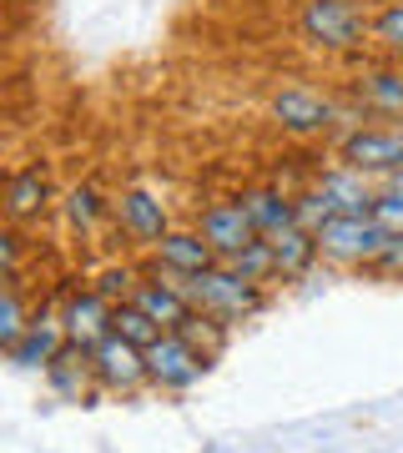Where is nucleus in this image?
I'll use <instances>...</instances> for the list:
<instances>
[{"instance_id":"obj_3","label":"nucleus","mask_w":403,"mask_h":453,"mask_svg":"<svg viewBox=\"0 0 403 453\" xmlns=\"http://www.w3.org/2000/svg\"><path fill=\"white\" fill-rule=\"evenodd\" d=\"M217 357H207L202 348L182 338V333H161L151 348H146V383L161 393H187L192 383H202L212 372Z\"/></svg>"},{"instance_id":"obj_13","label":"nucleus","mask_w":403,"mask_h":453,"mask_svg":"<svg viewBox=\"0 0 403 453\" xmlns=\"http://www.w3.org/2000/svg\"><path fill=\"white\" fill-rule=\"evenodd\" d=\"M46 383H50V393H56V398H66V403H81V398L91 393V383H97L91 348H86V342H66L61 353L50 357Z\"/></svg>"},{"instance_id":"obj_27","label":"nucleus","mask_w":403,"mask_h":453,"mask_svg":"<svg viewBox=\"0 0 403 453\" xmlns=\"http://www.w3.org/2000/svg\"><path fill=\"white\" fill-rule=\"evenodd\" d=\"M328 217H338V211H333V202H328V196H322L318 187H307V192L298 196V226L318 232V226L328 222Z\"/></svg>"},{"instance_id":"obj_20","label":"nucleus","mask_w":403,"mask_h":453,"mask_svg":"<svg viewBox=\"0 0 403 453\" xmlns=\"http://www.w3.org/2000/svg\"><path fill=\"white\" fill-rule=\"evenodd\" d=\"M112 333H116V338H127V342H136V348H151L167 327H161L157 318L131 297V303H116V308H112Z\"/></svg>"},{"instance_id":"obj_22","label":"nucleus","mask_w":403,"mask_h":453,"mask_svg":"<svg viewBox=\"0 0 403 453\" xmlns=\"http://www.w3.org/2000/svg\"><path fill=\"white\" fill-rule=\"evenodd\" d=\"M227 267H232V273H242L247 282H258V288L277 282V257H273V242H267V237H258L252 247H242L237 257H227Z\"/></svg>"},{"instance_id":"obj_26","label":"nucleus","mask_w":403,"mask_h":453,"mask_svg":"<svg viewBox=\"0 0 403 453\" xmlns=\"http://www.w3.org/2000/svg\"><path fill=\"white\" fill-rule=\"evenodd\" d=\"M136 288H142V277L131 273V267H106V273L97 277V292L112 303V308H116V303H131Z\"/></svg>"},{"instance_id":"obj_9","label":"nucleus","mask_w":403,"mask_h":453,"mask_svg":"<svg viewBox=\"0 0 403 453\" xmlns=\"http://www.w3.org/2000/svg\"><path fill=\"white\" fill-rule=\"evenodd\" d=\"M202 237L212 242V252L217 257H237L242 247H252L258 242V226H252V217H247V207H242V196L237 202H212L207 211H202V226H197Z\"/></svg>"},{"instance_id":"obj_7","label":"nucleus","mask_w":403,"mask_h":453,"mask_svg":"<svg viewBox=\"0 0 403 453\" xmlns=\"http://www.w3.org/2000/svg\"><path fill=\"white\" fill-rule=\"evenodd\" d=\"M91 368H97V388L131 393V388H142L146 383V348H136V342L106 333V338L91 348Z\"/></svg>"},{"instance_id":"obj_12","label":"nucleus","mask_w":403,"mask_h":453,"mask_svg":"<svg viewBox=\"0 0 403 453\" xmlns=\"http://www.w3.org/2000/svg\"><path fill=\"white\" fill-rule=\"evenodd\" d=\"M313 187L333 202V211H348V217H373V202L384 192V187H373V177H363V172H353V166H343V162L328 166Z\"/></svg>"},{"instance_id":"obj_29","label":"nucleus","mask_w":403,"mask_h":453,"mask_svg":"<svg viewBox=\"0 0 403 453\" xmlns=\"http://www.w3.org/2000/svg\"><path fill=\"white\" fill-rule=\"evenodd\" d=\"M368 273H373V277H393V282H403V237H388L384 252L368 262Z\"/></svg>"},{"instance_id":"obj_10","label":"nucleus","mask_w":403,"mask_h":453,"mask_svg":"<svg viewBox=\"0 0 403 453\" xmlns=\"http://www.w3.org/2000/svg\"><path fill=\"white\" fill-rule=\"evenodd\" d=\"M66 348V323H61V308H41L31 318V327L20 333L16 348H5V357L16 363V368H50V357Z\"/></svg>"},{"instance_id":"obj_23","label":"nucleus","mask_w":403,"mask_h":453,"mask_svg":"<svg viewBox=\"0 0 403 453\" xmlns=\"http://www.w3.org/2000/svg\"><path fill=\"white\" fill-rule=\"evenodd\" d=\"M66 222L76 226V232H91V226L101 222V211L112 207V202H101V192L97 187H91V181H81V187H71V192H66Z\"/></svg>"},{"instance_id":"obj_5","label":"nucleus","mask_w":403,"mask_h":453,"mask_svg":"<svg viewBox=\"0 0 403 453\" xmlns=\"http://www.w3.org/2000/svg\"><path fill=\"white\" fill-rule=\"evenodd\" d=\"M388 232L373 217H348V211H338V217H328V222L318 226V247L328 262H343V267H368L378 252H384Z\"/></svg>"},{"instance_id":"obj_31","label":"nucleus","mask_w":403,"mask_h":453,"mask_svg":"<svg viewBox=\"0 0 403 453\" xmlns=\"http://www.w3.org/2000/svg\"><path fill=\"white\" fill-rule=\"evenodd\" d=\"M399 127H403V121H399Z\"/></svg>"},{"instance_id":"obj_8","label":"nucleus","mask_w":403,"mask_h":453,"mask_svg":"<svg viewBox=\"0 0 403 453\" xmlns=\"http://www.w3.org/2000/svg\"><path fill=\"white\" fill-rule=\"evenodd\" d=\"M116 222H121V232H127L131 242H146L157 247L167 232H172V222H167V202H161L157 192H142V187H127V192L112 202Z\"/></svg>"},{"instance_id":"obj_14","label":"nucleus","mask_w":403,"mask_h":453,"mask_svg":"<svg viewBox=\"0 0 403 453\" xmlns=\"http://www.w3.org/2000/svg\"><path fill=\"white\" fill-rule=\"evenodd\" d=\"M61 323H66V342H86V348H97V342L112 333V303H106L97 288H86L61 308Z\"/></svg>"},{"instance_id":"obj_15","label":"nucleus","mask_w":403,"mask_h":453,"mask_svg":"<svg viewBox=\"0 0 403 453\" xmlns=\"http://www.w3.org/2000/svg\"><path fill=\"white\" fill-rule=\"evenodd\" d=\"M46 207H50V177H46V166H41V162L20 166L16 177L5 181V211H11V222H31V217H41Z\"/></svg>"},{"instance_id":"obj_4","label":"nucleus","mask_w":403,"mask_h":453,"mask_svg":"<svg viewBox=\"0 0 403 453\" xmlns=\"http://www.w3.org/2000/svg\"><path fill=\"white\" fill-rule=\"evenodd\" d=\"M338 162L363 177H393L403 172V127H353L338 136Z\"/></svg>"},{"instance_id":"obj_25","label":"nucleus","mask_w":403,"mask_h":453,"mask_svg":"<svg viewBox=\"0 0 403 453\" xmlns=\"http://www.w3.org/2000/svg\"><path fill=\"white\" fill-rule=\"evenodd\" d=\"M373 46L403 65V5H399V0H388L384 11L373 16Z\"/></svg>"},{"instance_id":"obj_11","label":"nucleus","mask_w":403,"mask_h":453,"mask_svg":"<svg viewBox=\"0 0 403 453\" xmlns=\"http://www.w3.org/2000/svg\"><path fill=\"white\" fill-rule=\"evenodd\" d=\"M151 252H157V273L161 277H197V273H207V267L222 262L202 232H167Z\"/></svg>"},{"instance_id":"obj_2","label":"nucleus","mask_w":403,"mask_h":453,"mask_svg":"<svg viewBox=\"0 0 403 453\" xmlns=\"http://www.w3.org/2000/svg\"><path fill=\"white\" fill-rule=\"evenodd\" d=\"M298 31L307 46L328 50V56H348V50H363L373 41V20L358 0H307Z\"/></svg>"},{"instance_id":"obj_17","label":"nucleus","mask_w":403,"mask_h":453,"mask_svg":"<svg viewBox=\"0 0 403 453\" xmlns=\"http://www.w3.org/2000/svg\"><path fill=\"white\" fill-rule=\"evenodd\" d=\"M242 207L258 226V237H277V232L298 226V196H288L283 187H258V192L242 196Z\"/></svg>"},{"instance_id":"obj_30","label":"nucleus","mask_w":403,"mask_h":453,"mask_svg":"<svg viewBox=\"0 0 403 453\" xmlns=\"http://www.w3.org/2000/svg\"><path fill=\"white\" fill-rule=\"evenodd\" d=\"M384 187H388V192H399V196H403V172H393V177H384Z\"/></svg>"},{"instance_id":"obj_32","label":"nucleus","mask_w":403,"mask_h":453,"mask_svg":"<svg viewBox=\"0 0 403 453\" xmlns=\"http://www.w3.org/2000/svg\"><path fill=\"white\" fill-rule=\"evenodd\" d=\"M399 5H403V0H399Z\"/></svg>"},{"instance_id":"obj_6","label":"nucleus","mask_w":403,"mask_h":453,"mask_svg":"<svg viewBox=\"0 0 403 453\" xmlns=\"http://www.w3.org/2000/svg\"><path fill=\"white\" fill-rule=\"evenodd\" d=\"M273 121L292 136H322V131L338 127V101L318 96L307 86H283L273 96Z\"/></svg>"},{"instance_id":"obj_18","label":"nucleus","mask_w":403,"mask_h":453,"mask_svg":"<svg viewBox=\"0 0 403 453\" xmlns=\"http://www.w3.org/2000/svg\"><path fill=\"white\" fill-rule=\"evenodd\" d=\"M136 303H142V308L151 312L167 333H172V327H182V318L192 312V297L182 292V282H177V277H161V273L146 277L142 288H136Z\"/></svg>"},{"instance_id":"obj_16","label":"nucleus","mask_w":403,"mask_h":453,"mask_svg":"<svg viewBox=\"0 0 403 453\" xmlns=\"http://www.w3.org/2000/svg\"><path fill=\"white\" fill-rule=\"evenodd\" d=\"M358 101L368 106V116H388L403 121V65H373L358 76Z\"/></svg>"},{"instance_id":"obj_19","label":"nucleus","mask_w":403,"mask_h":453,"mask_svg":"<svg viewBox=\"0 0 403 453\" xmlns=\"http://www.w3.org/2000/svg\"><path fill=\"white\" fill-rule=\"evenodd\" d=\"M267 242H273V257H277V277H307V267L322 257L318 232H307V226H288Z\"/></svg>"},{"instance_id":"obj_28","label":"nucleus","mask_w":403,"mask_h":453,"mask_svg":"<svg viewBox=\"0 0 403 453\" xmlns=\"http://www.w3.org/2000/svg\"><path fill=\"white\" fill-rule=\"evenodd\" d=\"M373 222L384 226L388 237H403V196L399 192H378V202H373Z\"/></svg>"},{"instance_id":"obj_24","label":"nucleus","mask_w":403,"mask_h":453,"mask_svg":"<svg viewBox=\"0 0 403 453\" xmlns=\"http://www.w3.org/2000/svg\"><path fill=\"white\" fill-rule=\"evenodd\" d=\"M26 327H31V318L20 308V277H5V297H0V348H16Z\"/></svg>"},{"instance_id":"obj_1","label":"nucleus","mask_w":403,"mask_h":453,"mask_svg":"<svg viewBox=\"0 0 403 453\" xmlns=\"http://www.w3.org/2000/svg\"><path fill=\"white\" fill-rule=\"evenodd\" d=\"M177 282H182V292L192 297V308L212 312V318L227 323V327L258 318L262 303H267V292H262L258 282H247L242 273H232L227 262H217V267H207V273H197V277H177Z\"/></svg>"},{"instance_id":"obj_21","label":"nucleus","mask_w":403,"mask_h":453,"mask_svg":"<svg viewBox=\"0 0 403 453\" xmlns=\"http://www.w3.org/2000/svg\"><path fill=\"white\" fill-rule=\"evenodd\" d=\"M172 333H182V338L192 342V348H202L207 357H217V353L227 348V333H232V327H227V323H217L212 312L192 308L187 318H182V327H172Z\"/></svg>"}]
</instances>
